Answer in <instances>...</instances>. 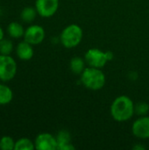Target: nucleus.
<instances>
[{
  "mask_svg": "<svg viewBox=\"0 0 149 150\" xmlns=\"http://www.w3.org/2000/svg\"><path fill=\"white\" fill-rule=\"evenodd\" d=\"M133 101L127 96L122 95L114 99L110 112L114 120L118 122H125L129 120L134 114Z\"/></svg>",
  "mask_w": 149,
  "mask_h": 150,
  "instance_id": "nucleus-1",
  "label": "nucleus"
},
{
  "mask_svg": "<svg viewBox=\"0 0 149 150\" xmlns=\"http://www.w3.org/2000/svg\"><path fill=\"white\" fill-rule=\"evenodd\" d=\"M81 76V83L83 85L90 91L101 90L106 82L105 75L101 69L94 67H86Z\"/></svg>",
  "mask_w": 149,
  "mask_h": 150,
  "instance_id": "nucleus-2",
  "label": "nucleus"
},
{
  "mask_svg": "<svg viewBox=\"0 0 149 150\" xmlns=\"http://www.w3.org/2000/svg\"><path fill=\"white\" fill-rule=\"evenodd\" d=\"M83 32L81 26L76 24H71L66 26L61 33L60 41L66 48H74L82 41Z\"/></svg>",
  "mask_w": 149,
  "mask_h": 150,
  "instance_id": "nucleus-3",
  "label": "nucleus"
},
{
  "mask_svg": "<svg viewBox=\"0 0 149 150\" xmlns=\"http://www.w3.org/2000/svg\"><path fill=\"white\" fill-rule=\"evenodd\" d=\"M18 70L16 61L11 55L0 54V80L9 82L12 80Z\"/></svg>",
  "mask_w": 149,
  "mask_h": 150,
  "instance_id": "nucleus-4",
  "label": "nucleus"
},
{
  "mask_svg": "<svg viewBox=\"0 0 149 150\" xmlns=\"http://www.w3.org/2000/svg\"><path fill=\"white\" fill-rule=\"evenodd\" d=\"M86 64L90 67L102 69L109 62L107 51L104 52L98 48H90L84 54Z\"/></svg>",
  "mask_w": 149,
  "mask_h": 150,
  "instance_id": "nucleus-5",
  "label": "nucleus"
},
{
  "mask_svg": "<svg viewBox=\"0 0 149 150\" xmlns=\"http://www.w3.org/2000/svg\"><path fill=\"white\" fill-rule=\"evenodd\" d=\"M59 8V0H36L35 9L42 18L54 16Z\"/></svg>",
  "mask_w": 149,
  "mask_h": 150,
  "instance_id": "nucleus-6",
  "label": "nucleus"
},
{
  "mask_svg": "<svg viewBox=\"0 0 149 150\" xmlns=\"http://www.w3.org/2000/svg\"><path fill=\"white\" fill-rule=\"evenodd\" d=\"M46 36L45 30L39 25H32L28 26L24 34V40L30 43L32 46L40 44Z\"/></svg>",
  "mask_w": 149,
  "mask_h": 150,
  "instance_id": "nucleus-7",
  "label": "nucleus"
},
{
  "mask_svg": "<svg viewBox=\"0 0 149 150\" xmlns=\"http://www.w3.org/2000/svg\"><path fill=\"white\" fill-rule=\"evenodd\" d=\"M34 146L37 150H55L58 145L55 136L49 133H41L36 136Z\"/></svg>",
  "mask_w": 149,
  "mask_h": 150,
  "instance_id": "nucleus-8",
  "label": "nucleus"
},
{
  "mask_svg": "<svg viewBox=\"0 0 149 150\" xmlns=\"http://www.w3.org/2000/svg\"><path fill=\"white\" fill-rule=\"evenodd\" d=\"M133 134L141 140L149 139V116H140L132 126Z\"/></svg>",
  "mask_w": 149,
  "mask_h": 150,
  "instance_id": "nucleus-9",
  "label": "nucleus"
},
{
  "mask_svg": "<svg viewBox=\"0 0 149 150\" xmlns=\"http://www.w3.org/2000/svg\"><path fill=\"white\" fill-rule=\"evenodd\" d=\"M16 54H17V56L21 61L31 60L34 54L32 45L26 42L25 40L21 41L20 43L18 44V46L16 47Z\"/></svg>",
  "mask_w": 149,
  "mask_h": 150,
  "instance_id": "nucleus-10",
  "label": "nucleus"
},
{
  "mask_svg": "<svg viewBox=\"0 0 149 150\" xmlns=\"http://www.w3.org/2000/svg\"><path fill=\"white\" fill-rule=\"evenodd\" d=\"M25 31V30L23 25L16 21L11 22L7 26V33L9 36L13 39H19L21 37H24Z\"/></svg>",
  "mask_w": 149,
  "mask_h": 150,
  "instance_id": "nucleus-11",
  "label": "nucleus"
},
{
  "mask_svg": "<svg viewBox=\"0 0 149 150\" xmlns=\"http://www.w3.org/2000/svg\"><path fill=\"white\" fill-rule=\"evenodd\" d=\"M85 64H86V62L84 59L79 56H75L70 60L69 68H70V70L75 75H81L86 68Z\"/></svg>",
  "mask_w": 149,
  "mask_h": 150,
  "instance_id": "nucleus-12",
  "label": "nucleus"
},
{
  "mask_svg": "<svg viewBox=\"0 0 149 150\" xmlns=\"http://www.w3.org/2000/svg\"><path fill=\"white\" fill-rule=\"evenodd\" d=\"M13 98V92L10 87L0 83V105L10 104Z\"/></svg>",
  "mask_w": 149,
  "mask_h": 150,
  "instance_id": "nucleus-13",
  "label": "nucleus"
},
{
  "mask_svg": "<svg viewBox=\"0 0 149 150\" xmlns=\"http://www.w3.org/2000/svg\"><path fill=\"white\" fill-rule=\"evenodd\" d=\"M37 14H38V12H37L35 7L28 6V7H25L22 10V11L20 13V18L24 22L31 23L36 18Z\"/></svg>",
  "mask_w": 149,
  "mask_h": 150,
  "instance_id": "nucleus-14",
  "label": "nucleus"
},
{
  "mask_svg": "<svg viewBox=\"0 0 149 150\" xmlns=\"http://www.w3.org/2000/svg\"><path fill=\"white\" fill-rule=\"evenodd\" d=\"M57 140V149H60L64 145L71 143V134L67 130H61L55 136Z\"/></svg>",
  "mask_w": 149,
  "mask_h": 150,
  "instance_id": "nucleus-15",
  "label": "nucleus"
},
{
  "mask_svg": "<svg viewBox=\"0 0 149 150\" xmlns=\"http://www.w3.org/2000/svg\"><path fill=\"white\" fill-rule=\"evenodd\" d=\"M34 149V142L28 138H20L15 142L14 150H33Z\"/></svg>",
  "mask_w": 149,
  "mask_h": 150,
  "instance_id": "nucleus-16",
  "label": "nucleus"
},
{
  "mask_svg": "<svg viewBox=\"0 0 149 150\" xmlns=\"http://www.w3.org/2000/svg\"><path fill=\"white\" fill-rule=\"evenodd\" d=\"M13 49V44L11 40L8 39H3L0 41V54L10 55Z\"/></svg>",
  "mask_w": 149,
  "mask_h": 150,
  "instance_id": "nucleus-17",
  "label": "nucleus"
},
{
  "mask_svg": "<svg viewBox=\"0 0 149 150\" xmlns=\"http://www.w3.org/2000/svg\"><path fill=\"white\" fill-rule=\"evenodd\" d=\"M14 148H15V142L11 136L5 135L0 139L1 150H14Z\"/></svg>",
  "mask_w": 149,
  "mask_h": 150,
  "instance_id": "nucleus-18",
  "label": "nucleus"
},
{
  "mask_svg": "<svg viewBox=\"0 0 149 150\" xmlns=\"http://www.w3.org/2000/svg\"><path fill=\"white\" fill-rule=\"evenodd\" d=\"M134 111L135 113H137L139 116H145L148 113L149 105L146 102H140L135 105Z\"/></svg>",
  "mask_w": 149,
  "mask_h": 150,
  "instance_id": "nucleus-19",
  "label": "nucleus"
},
{
  "mask_svg": "<svg viewBox=\"0 0 149 150\" xmlns=\"http://www.w3.org/2000/svg\"><path fill=\"white\" fill-rule=\"evenodd\" d=\"M146 149L145 147H143V146H141V145H137V146H134V147H133V149L141 150V149Z\"/></svg>",
  "mask_w": 149,
  "mask_h": 150,
  "instance_id": "nucleus-20",
  "label": "nucleus"
},
{
  "mask_svg": "<svg viewBox=\"0 0 149 150\" xmlns=\"http://www.w3.org/2000/svg\"><path fill=\"white\" fill-rule=\"evenodd\" d=\"M4 30L2 29V27L0 26V41L4 39Z\"/></svg>",
  "mask_w": 149,
  "mask_h": 150,
  "instance_id": "nucleus-21",
  "label": "nucleus"
},
{
  "mask_svg": "<svg viewBox=\"0 0 149 150\" xmlns=\"http://www.w3.org/2000/svg\"><path fill=\"white\" fill-rule=\"evenodd\" d=\"M0 18H1V11H0Z\"/></svg>",
  "mask_w": 149,
  "mask_h": 150,
  "instance_id": "nucleus-22",
  "label": "nucleus"
}]
</instances>
